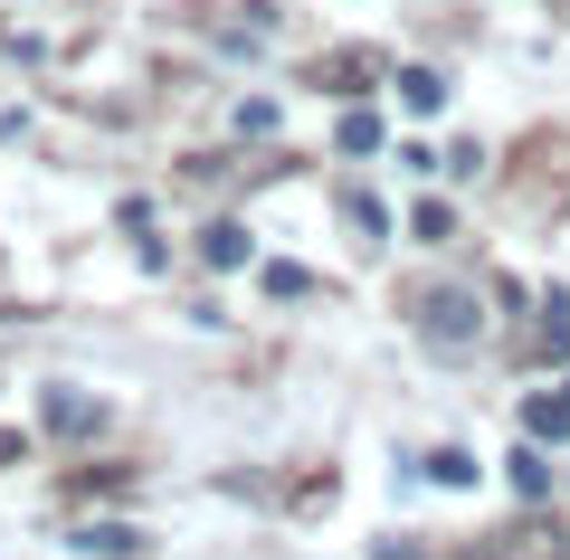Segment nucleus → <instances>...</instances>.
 Here are the masks:
<instances>
[{
    "label": "nucleus",
    "mask_w": 570,
    "mask_h": 560,
    "mask_svg": "<svg viewBox=\"0 0 570 560\" xmlns=\"http://www.w3.org/2000/svg\"><path fill=\"white\" fill-rule=\"evenodd\" d=\"M475 333H485V304H475V295H456V285H448V295H428V314H419L428 352H466Z\"/></svg>",
    "instance_id": "1"
},
{
    "label": "nucleus",
    "mask_w": 570,
    "mask_h": 560,
    "mask_svg": "<svg viewBox=\"0 0 570 560\" xmlns=\"http://www.w3.org/2000/svg\"><path fill=\"white\" fill-rule=\"evenodd\" d=\"M400 96H409V115H438L448 105V77L438 67H400Z\"/></svg>",
    "instance_id": "2"
},
{
    "label": "nucleus",
    "mask_w": 570,
    "mask_h": 560,
    "mask_svg": "<svg viewBox=\"0 0 570 560\" xmlns=\"http://www.w3.org/2000/svg\"><path fill=\"white\" fill-rule=\"evenodd\" d=\"M48 428H58V438H86V428H96V409H86L77 390H48Z\"/></svg>",
    "instance_id": "3"
},
{
    "label": "nucleus",
    "mask_w": 570,
    "mask_h": 560,
    "mask_svg": "<svg viewBox=\"0 0 570 560\" xmlns=\"http://www.w3.org/2000/svg\"><path fill=\"white\" fill-rule=\"evenodd\" d=\"M523 428H532V446H542V438L561 446V438H570V400H532V409H523Z\"/></svg>",
    "instance_id": "4"
},
{
    "label": "nucleus",
    "mask_w": 570,
    "mask_h": 560,
    "mask_svg": "<svg viewBox=\"0 0 570 560\" xmlns=\"http://www.w3.org/2000/svg\"><path fill=\"white\" fill-rule=\"evenodd\" d=\"M513 494H523V503H542V494H551V465H542V446H523V456H513Z\"/></svg>",
    "instance_id": "5"
},
{
    "label": "nucleus",
    "mask_w": 570,
    "mask_h": 560,
    "mask_svg": "<svg viewBox=\"0 0 570 560\" xmlns=\"http://www.w3.org/2000/svg\"><path fill=\"white\" fill-rule=\"evenodd\" d=\"M77 551H105V560H115V551H134V532H124V522H86Z\"/></svg>",
    "instance_id": "6"
},
{
    "label": "nucleus",
    "mask_w": 570,
    "mask_h": 560,
    "mask_svg": "<svg viewBox=\"0 0 570 560\" xmlns=\"http://www.w3.org/2000/svg\"><path fill=\"white\" fill-rule=\"evenodd\" d=\"M428 475H438V484H475V456H466V446H438V456H428Z\"/></svg>",
    "instance_id": "7"
},
{
    "label": "nucleus",
    "mask_w": 570,
    "mask_h": 560,
    "mask_svg": "<svg viewBox=\"0 0 570 560\" xmlns=\"http://www.w3.org/2000/svg\"><path fill=\"white\" fill-rule=\"evenodd\" d=\"M209 266H247V228H209Z\"/></svg>",
    "instance_id": "8"
}]
</instances>
